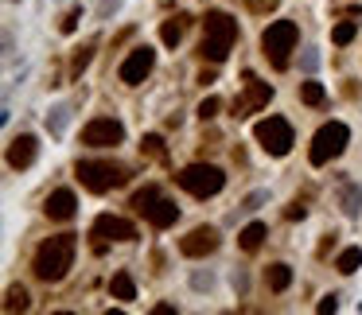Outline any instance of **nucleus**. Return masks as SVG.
I'll list each match as a JSON object with an SVG mask.
<instances>
[{
	"label": "nucleus",
	"mask_w": 362,
	"mask_h": 315,
	"mask_svg": "<svg viewBox=\"0 0 362 315\" xmlns=\"http://www.w3.org/2000/svg\"><path fill=\"white\" fill-rule=\"evenodd\" d=\"M351 144V128L343 125V121H327V125L315 128L312 137V148H308V160H312V168H323V164H331L347 152Z\"/></svg>",
	"instance_id": "39448f33"
},
{
	"label": "nucleus",
	"mask_w": 362,
	"mask_h": 315,
	"mask_svg": "<svg viewBox=\"0 0 362 315\" xmlns=\"http://www.w3.org/2000/svg\"><path fill=\"white\" fill-rule=\"evenodd\" d=\"M218 109H222V101H218L215 94H211V98L199 101V117H203V121H215V117H218Z\"/></svg>",
	"instance_id": "7c9ffc66"
},
{
	"label": "nucleus",
	"mask_w": 362,
	"mask_h": 315,
	"mask_svg": "<svg viewBox=\"0 0 362 315\" xmlns=\"http://www.w3.org/2000/svg\"><path fill=\"white\" fill-rule=\"evenodd\" d=\"M277 0H245V8H254V12H269Z\"/></svg>",
	"instance_id": "4c0bfd02"
},
{
	"label": "nucleus",
	"mask_w": 362,
	"mask_h": 315,
	"mask_svg": "<svg viewBox=\"0 0 362 315\" xmlns=\"http://www.w3.org/2000/svg\"><path fill=\"white\" fill-rule=\"evenodd\" d=\"M300 101H304V105H315V109H320L323 101H327V90H323L320 82H304V86H300Z\"/></svg>",
	"instance_id": "a878e982"
},
{
	"label": "nucleus",
	"mask_w": 362,
	"mask_h": 315,
	"mask_svg": "<svg viewBox=\"0 0 362 315\" xmlns=\"http://www.w3.org/2000/svg\"><path fill=\"white\" fill-rule=\"evenodd\" d=\"M296 43H300V28H296V20H273L269 28L261 31V55L269 59V67H273V70L288 67Z\"/></svg>",
	"instance_id": "7ed1b4c3"
},
{
	"label": "nucleus",
	"mask_w": 362,
	"mask_h": 315,
	"mask_svg": "<svg viewBox=\"0 0 362 315\" xmlns=\"http://www.w3.org/2000/svg\"><path fill=\"white\" fill-rule=\"evenodd\" d=\"M79 20H82V4H74V8L59 20V31H63V35H74V31H79Z\"/></svg>",
	"instance_id": "c85d7f7f"
},
{
	"label": "nucleus",
	"mask_w": 362,
	"mask_h": 315,
	"mask_svg": "<svg viewBox=\"0 0 362 315\" xmlns=\"http://www.w3.org/2000/svg\"><path fill=\"white\" fill-rule=\"evenodd\" d=\"M125 140V125L117 117H94L82 128V144L86 148H117Z\"/></svg>",
	"instance_id": "9d476101"
},
{
	"label": "nucleus",
	"mask_w": 362,
	"mask_h": 315,
	"mask_svg": "<svg viewBox=\"0 0 362 315\" xmlns=\"http://www.w3.org/2000/svg\"><path fill=\"white\" fill-rule=\"evenodd\" d=\"M339 207L347 218L362 214V183H339Z\"/></svg>",
	"instance_id": "dca6fc26"
},
{
	"label": "nucleus",
	"mask_w": 362,
	"mask_h": 315,
	"mask_svg": "<svg viewBox=\"0 0 362 315\" xmlns=\"http://www.w3.org/2000/svg\"><path fill=\"white\" fill-rule=\"evenodd\" d=\"M121 8H125V0H101V4H98V20H113Z\"/></svg>",
	"instance_id": "2f4dec72"
},
{
	"label": "nucleus",
	"mask_w": 362,
	"mask_h": 315,
	"mask_svg": "<svg viewBox=\"0 0 362 315\" xmlns=\"http://www.w3.org/2000/svg\"><path fill=\"white\" fill-rule=\"evenodd\" d=\"M176 183L187 191V195L211 198L226 187V176H222V168H215V164H187V168L176 176Z\"/></svg>",
	"instance_id": "423d86ee"
},
{
	"label": "nucleus",
	"mask_w": 362,
	"mask_h": 315,
	"mask_svg": "<svg viewBox=\"0 0 362 315\" xmlns=\"http://www.w3.org/2000/svg\"><path fill=\"white\" fill-rule=\"evenodd\" d=\"M288 284H293V269L284 265V261L265 269V288H269V292H284Z\"/></svg>",
	"instance_id": "6ab92c4d"
},
{
	"label": "nucleus",
	"mask_w": 362,
	"mask_h": 315,
	"mask_svg": "<svg viewBox=\"0 0 362 315\" xmlns=\"http://www.w3.org/2000/svg\"><path fill=\"white\" fill-rule=\"evenodd\" d=\"M16 55V40H12V31H4V59H12Z\"/></svg>",
	"instance_id": "58836bf2"
},
{
	"label": "nucleus",
	"mask_w": 362,
	"mask_h": 315,
	"mask_svg": "<svg viewBox=\"0 0 362 315\" xmlns=\"http://www.w3.org/2000/svg\"><path fill=\"white\" fill-rule=\"evenodd\" d=\"M265 234H269V230H265V222H249V226L238 230V246H242L245 253H257V249H261V241H265Z\"/></svg>",
	"instance_id": "a211bd4d"
},
{
	"label": "nucleus",
	"mask_w": 362,
	"mask_h": 315,
	"mask_svg": "<svg viewBox=\"0 0 362 315\" xmlns=\"http://www.w3.org/2000/svg\"><path fill=\"white\" fill-rule=\"evenodd\" d=\"M74 253H79V234L47 237V241L35 249V257H31V273H35V280H43V284H59L63 276L74 269Z\"/></svg>",
	"instance_id": "f257e3e1"
},
{
	"label": "nucleus",
	"mask_w": 362,
	"mask_h": 315,
	"mask_svg": "<svg viewBox=\"0 0 362 315\" xmlns=\"http://www.w3.org/2000/svg\"><path fill=\"white\" fill-rule=\"evenodd\" d=\"M254 140L261 144V152H269V156H288L293 144H296V133L284 117H261L254 125Z\"/></svg>",
	"instance_id": "0eeeda50"
},
{
	"label": "nucleus",
	"mask_w": 362,
	"mask_h": 315,
	"mask_svg": "<svg viewBox=\"0 0 362 315\" xmlns=\"http://www.w3.org/2000/svg\"><path fill=\"white\" fill-rule=\"evenodd\" d=\"M269 101H273V86L261 82L254 70H245V74H242V94H238L234 105H230V109H234L230 117L242 121V117H249V113H257V109H265Z\"/></svg>",
	"instance_id": "6e6552de"
},
{
	"label": "nucleus",
	"mask_w": 362,
	"mask_h": 315,
	"mask_svg": "<svg viewBox=\"0 0 362 315\" xmlns=\"http://www.w3.org/2000/svg\"><path fill=\"white\" fill-rule=\"evenodd\" d=\"M94 241H133L137 237V226L129 222V218H117V214H98L94 218Z\"/></svg>",
	"instance_id": "9b49d317"
},
{
	"label": "nucleus",
	"mask_w": 362,
	"mask_h": 315,
	"mask_svg": "<svg viewBox=\"0 0 362 315\" xmlns=\"http://www.w3.org/2000/svg\"><path fill=\"white\" fill-rule=\"evenodd\" d=\"M74 176H79V183L86 191H94V195H106V191L129 183V168L125 164H113V160H79Z\"/></svg>",
	"instance_id": "20e7f679"
},
{
	"label": "nucleus",
	"mask_w": 362,
	"mask_h": 315,
	"mask_svg": "<svg viewBox=\"0 0 362 315\" xmlns=\"http://www.w3.org/2000/svg\"><path fill=\"white\" fill-rule=\"evenodd\" d=\"M191 288H195V292H211V288H215V276L211 273H191Z\"/></svg>",
	"instance_id": "473e14b6"
},
{
	"label": "nucleus",
	"mask_w": 362,
	"mask_h": 315,
	"mask_svg": "<svg viewBox=\"0 0 362 315\" xmlns=\"http://www.w3.org/2000/svg\"><path fill=\"white\" fill-rule=\"evenodd\" d=\"M40 4H43V0H40Z\"/></svg>",
	"instance_id": "79ce46f5"
},
{
	"label": "nucleus",
	"mask_w": 362,
	"mask_h": 315,
	"mask_svg": "<svg viewBox=\"0 0 362 315\" xmlns=\"http://www.w3.org/2000/svg\"><path fill=\"white\" fill-rule=\"evenodd\" d=\"M35 156H40V140L31 137V133H20V137L8 140V152H4V160H8L12 171H24L35 164Z\"/></svg>",
	"instance_id": "ddd939ff"
},
{
	"label": "nucleus",
	"mask_w": 362,
	"mask_h": 315,
	"mask_svg": "<svg viewBox=\"0 0 362 315\" xmlns=\"http://www.w3.org/2000/svg\"><path fill=\"white\" fill-rule=\"evenodd\" d=\"M300 67L308 70V74H312V70L320 67V51H312V47H308V51H304V55H300Z\"/></svg>",
	"instance_id": "72a5a7b5"
},
{
	"label": "nucleus",
	"mask_w": 362,
	"mask_h": 315,
	"mask_svg": "<svg viewBox=\"0 0 362 315\" xmlns=\"http://www.w3.org/2000/svg\"><path fill=\"white\" fill-rule=\"evenodd\" d=\"M67 121H70V105H55L47 113V133L51 137H63V133H67Z\"/></svg>",
	"instance_id": "4be33fe9"
},
{
	"label": "nucleus",
	"mask_w": 362,
	"mask_h": 315,
	"mask_svg": "<svg viewBox=\"0 0 362 315\" xmlns=\"http://www.w3.org/2000/svg\"><path fill=\"white\" fill-rule=\"evenodd\" d=\"M284 218H288V222H296V218H300V222H304V218H308V207H304V203H293V207L284 210Z\"/></svg>",
	"instance_id": "c9c22d12"
},
{
	"label": "nucleus",
	"mask_w": 362,
	"mask_h": 315,
	"mask_svg": "<svg viewBox=\"0 0 362 315\" xmlns=\"http://www.w3.org/2000/svg\"><path fill=\"white\" fill-rule=\"evenodd\" d=\"M145 218H148V226H156V230H167V226H176V218H179V207L172 203V198H164L160 195L152 207L145 210Z\"/></svg>",
	"instance_id": "2eb2a0df"
},
{
	"label": "nucleus",
	"mask_w": 362,
	"mask_h": 315,
	"mask_svg": "<svg viewBox=\"0 0 362 315\" xmlns=\"http://www.w3.org/2000/svg\"><path fill=\"white\" fill-rule=\"evenodd\" d=\"M218 246H222V237H218L215 226H195L187 237H179V253L183 257H206V253H215Z\"/></svg>",
	"instance_id": "f8f14e48"
},
{
	"label": "nucleus",
	"mask_w": 362,
	"mask_h": 315,
	"mask_svg": "<svg viewBox=\"0 0 362 315\" xmlns=\"http://www.w3.org/2000/svg\"><path fill=\"white\" fill-rule=\"evenodd\" d=\"M354 35H359V24H354V20H343V24H335V28H331V43H335V47H347Z\"/></svg>",
	"instance_id": "cd10ccee"
},
{
	"label": "nucleus",
	"mask_w": 362,
	"mask_h": 315,
	"mask_svg": "<svg viewBox=\"0 0 362 315\" xmlns=\"http://www.w3.org/2000/svg\"><path fill=\"white\" fill-rule=\"evenodd\" d=\"M140 152L152 160H160V164H167V152H164V137H156V133H148L145 140H140Z\"/></svg>",
	"instance_id": "bb28decb"
},
{
	"label": "nucleus",
	"mask_w": 362,
	"mask_h": 315,
	"mask_svg": "<svg viewBox=\"0 0 362 315\" xmlns=\"http://www.w3.org/2000/svg\"><path fill=\"white\" fill-rule=\"evenodd\" d=\"M152 67H156V51L148 47V43H140V47H133L125 55V62L117 67V78L125 82V86H140V82L152 74Z\"/></svg>",
	"instance_id": "1a4fd4ad"
},
{
	"label": "nucleus",
	"mask_w": 362,
	"mask_h": 315,
	"mask_svg": "<svg viewBox=\"0 0 362 315\" xmlns=\"http://www.w3.org/2000/svg\"><path fill=\"white\" fill-rule=\"evenodd\" d=\"M43 210H47L51 222H70V218L79 214V198H74V191H70V187H59V191H51V195H47Z\"/></svg>",
	"instance_id": "4468645a"
},
{
	"label": "nucleus",
	"mask_w": 362,
	"mask_h": 315,
	"mask_svg": "<svg viewBox=\"0 0 362 315\" xmlns=\"http://www.w3.org/2000/svg\"><path fill=\"white\" fill-rule=\"evenodd\" d=\"M335 307H339V296H335V292H331V296H323V300H320V315H331Z\"/></svg>",
	"instance_id": "e433bc0d"
},
{
	"label": "nucleus",
	"mask_w": 362,
	"mask_h": 315,
	"mask_svg": "<svg viewBox=\"0 0 362 315\" xmlns=\"http://www.w3.org/2000/svg\"><path fill=\"white\" fill-rule=\"evenodd\" d=\"M335 246V234H327V237H323V246H320V257H327V249H331Z\"/></svg>",
	"instance_id": "ea45409f"
},
{
	"label": "nucleus",
	"mask_w": 362,
	"mask_h": 315,
	"mask_svg": "<svg viewBox=\"0 0 362 315\" xmlns=\"http://www.w3.org/2000/svg\"><path fill=\"white\" fill-rule=\"evenodd\" d=\"M238 43V20L226 12H206L203 16V40H199V55L206 62H226V55Z\"/></svg>",
	"instance_id": "f03ea898"
},
{
	"label": "nucleus",
	"mask_w": 362,
	"mask_h": 315,
	"mask_svg": "<svg viewBox=\"0 0 362 315\" xmlns=\"http://www.w3.org/2000/svg\"><path fill=\"white\" fill-rule=\"evenodd\" d=\"M156 198H160V187H156V183H148V187H140L137 195H133V203H129V207L137 210V214H145V210L152 207Z\"/></svg>",
	"instance_id": "b1692460"
},
{
	"label": "nucleus",
	"mask_w": 362,
	"mask_h": 315,
	"mask_svg": "<svg viewBox=\"0 0 362 315\" xmlns=\"http://www.w3.org/2000/svg\"><path fill=\"white\" fill-rule=\"evenodd\" d=\"M94 47H98V43L90 40V43H82V47L74 51V59H70V78H79L82 70L90 67V59H94Z\"/></svg>",
	"instance_id": "5701e85b"
},
{
	"label": "nucleus",
	"mask_w": 362,
	"mask_h": 315,
	"mask_svg": "<svg viewBox=\"0 0 362 315\" xmlns=\"http://www.w3.org/2000/svg\"><path fill=\"white\" fill-rule=\"evenodd\" d=\"M335 269H339L343 276H351V273H359L362 269V246H347L339 257H335Z\"/></svg>",
	"instance_id": "412c9836"
},
{
	"label": "nucleus",
	"mask_w": 362,
	"mask_h": 315,
	"mask_svg": "<svg viewBox=\"0 0 362 315\" xmlns=\"http://www.w3.org/2000/svg\"><path fill=\"white\" fill-rule=\"evenodd\" d=\"M109 296L121 300V304H133V300H137V280L129 273H113L109 276Z\"/></svg>",
	"instance_id": "f3484780"
},
{
	"label": "nucleus",
	"mask_w": 362,
	"mask_h": 315,
	"mask_svg": "<svg viewBox=\"0 0 362 315\" xmlns=\"http://www.w3.org/2000/svg\"><path fill=\"white\" fill-rule=\"evenodd\" d=\"M8 4H16V0H8Z\"/></svg>",
	"instance_id": "a19ab883"
},
{
	"label": "nucleus",
	"mask_w": 362,
	"mask_h": 315,
	"mask_svg": "<svg viewBox=\"0 0 362 315\" xmlns=\"http://www.w3.org/2000/svg\"><path fill=\"white\" fill-rule=\"evenodd\" d=\"M265 203H269V191H254V195H245V203L238 210H242V214H254V210H261Z\"/></svg>",
	"instance_id": "c756f323"
},
{
	"label": "nucleus",
	"mask_w": 362,
	"mask_h": 315,
	"mask_svg": "<svg viewBox=\"0 0 362 315\" xmlns=\"http://www.w3.org/2000/svg\"><path fill=\"white\" fill-rule=\"evenodd\" d=\"M183 31H187V16H172V20H164V28H160V43H164V47H179Z\"/></svg>",
	"instance_id": "aec40b11"
},
{
	"label": "nucleus",
	"mask_w": 362,
	"mask_h": 315,
	"mask_svg": "<svg viewBox=\"0 0 362 315\" xmlns=\"http://www.w3.org/2000/svg\"><path fill=\"white\" fill-rule=\"evenodd\" d=\"M24 307H28V288L12 284L8 292H4V312H24Z\"/></svg>",
	"instance_id": "393cba45"
},
{
	"label": "nucleus",
	"mask_w": 362,
	"mask_h": 315,
	"mask_svg": "<svg viewBox=\"0 0 362 315\" xmlns=\"http://www.w3.org/2000/svg\"><path fill=\"white\" fill-rule=\"evenodd\" d=\"M230 284H234V292H245V288H249V276H245L242 269H234V273H230Z\"/></svg>",
	"instance_id": "f704fd0d"
}]
</instances>
